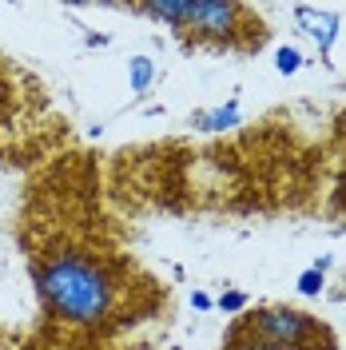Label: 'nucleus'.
<instances>
[{
    "instance_id": "1",
    "label": "nucleus",
    "mask_w": 346,
    "mask_h": 350,
    "mask_svg": "<svg viewBox=\"0 0 346 350\" xmlns=\"http://www.w3.org/2000/svg\"><path fill=\"white\" fill-rule=\"evenodd\" d=\"M36 291L48 319L68 330H104L120 310V279L100 255L84 247H56L36 259Z\"/></svg>"
},
{
    "instance_id": "2",
    "label": "nucleus",
    "mask_w": 346,
    "mask_h": 350,
    "mask_svg": "<svg viewBox=\"0 0 346 350\" xmlns=\"http://www.w3.org/2000/svg\"><path fill=\"white\" fill-rule=\"evenodd\" d=\"M223 350H334V334L295 306H263L227 330Z\"/></svg>"
},
{
    "instance_id": "3",
    "label": "nucleus",
    "mask_w": 346,
    "mask_h": 350,
    "mask_svg": "<svg viewBox=\"0 0 346 350\" xmlns=\"http://www.w3.org/2000/svg\"><path fill=\"white\" fill-rule=\"evenodd\" d=\"M131 12H144L152 21L172 24L179 36H191V40H211V44H223V48H235L239 36L247 32V40L263 44V24L243 4L183 0V4H135Z\"/></svg>"
},
{
    "instance_id": "4",
    "label": "nucleus",
    "mask_w": 346,
    "mask_h": 350,
    "mask_svg": "<svg viewBox=\"0 0 346 350\" xmlns=\"http://www.w3.org/2000/svg\"><path fill=\"white\" fill-rule=\"evenodd\" d=\"M295 21L303 24V32L319 44V52H323V56H330V48H334V40H338V12H330V8H306V4H299V8H295Z\"/></svg>"
},
{
    "instance_id": "5",
    "label": "nucleus",
    "mask_w": 346,
    "mask_h": 350,
    "mask_svg": "<svg viewBox=\"0 0 346 350\" xmlns=\"http://www.w3.org/2000/svg\"><path fill=\"white\" fill-rule=\"evenodd\" d=\"M195 124L203 131H223V128H235L239 124V104L231 100L227 108H211V111H199L195 116Z\"/></svg>"
},
{
    "instance_id": "6",
    "label": "nucleus",
    "mask_w": 346,
    "mask_h": 350,
    "mask_svg": "<svg viewBox=\"0 0 346 350\" xmlns=\"http://www.w3.org/2000/svg\"><path fill=\"white\" fill-rule=\"evenodd\" d=\"M128 76H131V92L144 96V92L152 88V80H155V64L148 60V56H131L128 60Z\"/></svg>"
},
{
    "instance_id": "7",
    "label": "nucleus",
    "mask_w": 346,
    "mask_h": 350,
    "mask_svg": "<svg viewBox=\"0 0 346 350\" xmlns=\"http://www.w3.org/2000/svg\"><path fill=\"white\" fill-rule=\"evenodd\" d=\"M275 68H279L282 76H295V72L303 68V56H299V48H279V52H275Z\"/></svg>"
},
{
    "instance_id": "8",
    "label": "nucleus",
    "mask_w": 346,
    "mask_h": 350,
    "mask_svg": "<svg viewBox=\"0 0 346 350\" xmlns=\"http://www.w3.org/2000/svg\"><path fill=\"white\" fill-rule=\"evenodd\" d=\"M323 283H326V275L310 267V271H303V275H299V295L315 299V295H323Z\"/></svg>"
},
{
    "instance_id": "9",
    "label": "nucleus",
    "mask_w": 346,
    "mask_h": 350,
    "mask_svg": "<svg viewBox=\"0 0 346 350\" xmlns=\"http://www.w3.org/2000/svg\"><path fill=\"white\" fill-rule=\"evenodd\" d=\"M219 310H223V314H239V310H247V295H243V291H227V295H219Z\"/></svg>"
},
{
    "instance_id": "10",
    "label": "nucleus",
    "mask_w": 346,
    "mask_h": 350,
    "mask_svg": "<svg viewBox=\"0 0 346 350\" xmlns=\"http://www.w3.org/2000/svg\"><path fill=\"white\" fill-rule=\"evenodd\" d=\"M191 303L199 306V310H207V306H211V299H207V295H203V291H195V295H191Z\"/></svg>"
},
{
    "instance_id": "11",
    "label": "nucleus",
    "mask_w": 346,
    "mask_h": 350,
    "mask_svg": "<svg viewBox=\"0 0 346 350\" xmlns=\"http://www.w3.org/2000/svg\"><path fill=\"white\" fill-rule=\"evenodd\" d=\"M338 207H346V172L338 175Z\"/></svg>"
}]
</instances>
